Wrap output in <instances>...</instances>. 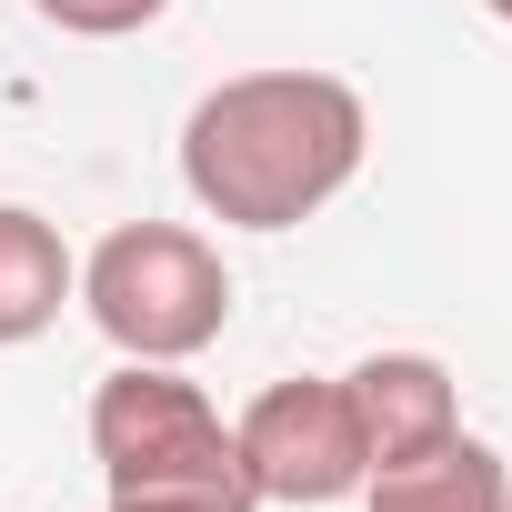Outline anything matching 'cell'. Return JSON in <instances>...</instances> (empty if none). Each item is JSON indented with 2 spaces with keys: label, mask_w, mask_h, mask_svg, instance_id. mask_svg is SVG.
<instances>
[{
  "label": "cell",
  "mask_w": 512,
  "mask_h": 512,
  "mask_svg": "<svg viewBox=\"0 0 512 512\" xmlns=\"http://www.w3.org/2000/svg\"><path fill=\"white\" fill-rule=\"evenodd\" d=\"M342 392H352V412H362L372 472H382V462H412V452H432V442L462 432V392H452V372H442L432 352H372V362L342 372Z\"/></svg>",
  "instance_id": "5"
},
{
  "label": "cell",
  "mask_w": 512,
  "mask_h": 512,
  "mask_svg": "<svg viewBox=\"0 0 512 512\" xmlns=\"http://www.w3.org/2000/svg\"><path fill=\"white\" fill-rule=\"evenodd\" d=\"M91 462H101L111 492H201V502L251 512L241 442L211 412V392L181 382V362H121L91 392Z\"/></svg>",
  "instance_id": "3"
},
{
  "label": "cell",
  "mask_w": 512,
  "mask_h": 512,
  "mask_svg": "<svg viewBox=\"0 0 512 512\" xmlns=\"http://www.w3.org/2000/svg\"><path fill=\"white\" fill-rule=\"evenodd\" d=\"M482 11H492V21H512V0H482Z\"/></svg>",
  "instance_id": "10"
},
{
  "label": "cell",
  "mask_w": 512,
  "mask_h": 512,
  "mask_svg": "<svg viewBox=\"0 0 512 512\" xmlns=\"http://www.w3.org/2000/svg\"><path fill=\"white\" fill-rule=\"evenodd\" d=\"M362 151L372 111L332 71H241L181 121V181L231 231H302L322 201L352 191Z\"/></svg>",
  "instance_id": "1"
},
{
  "label": "cell",
  "mask_w": 512,
  "mask_h": 512,
  "mask_svg": "<svg viewBox=\"0 0 512 512\" xmlns=\"http://www.w3.org/2000/svg\"><path fill=\"white\" fill-rule=\"evenodd\" d=\"M31 11L51 31H71V41H131V31H151L171 11V0H31Z\"/></svg>",
  "instance_id": "8"
},
{
  "label": "cell",
  "mask_w": 512,
  "mask_h": 512,
  "mask_svg": "<svg viewBox=\"0 0 512 512\" xmlns=\"http://www.w3.org/2000/svg\"><path fill=\"white\" fill-rule=\"evenodd\" d=\"M362 512H512V472H502L492 442L452 432V442H432L412 462H382L362 482Z\"/></svg>",
  "instance_id": "7"
},
{
  "label": "cell",
  "mask_w": 512,
  "mask_h": 512,
  "mask_svg": "<svg viewBox=\"0 0 512 512\" xmlns=\"http://www.w3.org/2000/svg\"><path fill=\"white\" fill-rule=\"evenodd\" d=\"M81 312L121 362H191L231 332V272L191 221H121L81 262Z\"/></svg>",
  "instance_id": "2"
},
{
  "label": "cell",
  "mask_w": 512,
  "mask_h": 512,
  "mask_svg": "<svg viewBox=\"0 0 512 512\" xmlns=\"http://www.w3.org/2000/svg\"><path fill=\"white\" fill-rule=\"evenodd\" d=\"M61 302H81V262L61 221H41L31 201H0V352L41 342L61 322Z\"/></svg>",
  "instance_id": "6"
},
{
  "label": "cell",
  "mask_w": 512,
  "mask_h": 512,
  "mask_svg": "<svg viewBox=\"0 0 512 512\" xmlns=\"http://www.w3.org/2000/svg\"><path fill=\"white\" fill-rule=\"evenodd\" d=\"M111 512H241V502H201V492H111Z\"/></svg>",
  "instance_id": "9"
},
{
  "label": "cell",
  "mask_w": 512,
  "mask_h": 512,
  "mask_svg": "<svg viewBox=\"0 0 512 512\" xmlns=\"http://www.w3.org/2000/svg\"><path fill=\"white\" fill-rule=\"evenodd\" d=\"M231 442H241L251 502H302V512H322V502H352V492L372 482L362 412H352V392H342V382H322V372L272 382L262 402L231 422Z\"/></svg>",
  "instance_id": "4"
}]
</instances>
